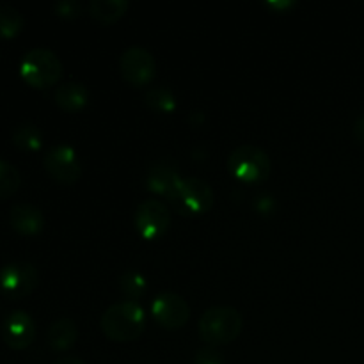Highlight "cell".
Listing matches in <instances>:
<instances>
[{"label": "cell", "mask_w": 364, "mask_h": 364, "mask_svg": "<svg viewBox=\"0 0 364 364\" xmlns=\"http://www.w3.org/2000/svg\"><path fill=\"white\" fill-rule=\"evenodd\" d=\"M100 327L109 340L117 343L134 341L144 333L146 313L135 301H123L112 304L103 311Z\"/></svg>", "instance_id": "cell-1"}, {"label": "cell", "mask_w": 364, "mask_h": 364, "mask_svg": "<svg viewBox=\"0 0 364 364\" xmlns=\"http://www.w3.org/2000/svg\"><path fill=\"white\" fill-rule=\"evenodd\" d=\"M242 315L231 306H213L199 318V336L210 347L228 345L242 333Z\"/></svg>", "instance_id": "cell-2"}, {"label": "cell", "mask_w": 364, "mask_h": 364, "mask_svg": "<svg viewBox=\"0 0 364 364\" xmlns=\"http://www.w3.org/2000/svg\"><path fill=\"white\" fill-rule=\"evenodd\" d=\"M20 75L28 85L46 89L55 85L63 77V63L48 48H32L20 63Z\"/></svg>", "instance_id": "cell-3"}, {"label": "cell", "mask_w": 364, "mask_h": 364, "mask_svg": "<svg viewBox=\"0 0 364 364\" xmlns=\"http://www.w3.org/2000/svg\"><path fill=\"white\" fill-rule=\"evenodd\" d=\"M269 155L255 144H242L231 151L228 159V169L242 183H259L270 174Z\"/></svg>", "instance_id": "cell-4"}, {"label": "cell", "mask_w": 364, "mask_h": 364, "mask_svg": "<svg viewBox=\"0 0 364 364\" xmlns=\"http://www.w3.org/2000/svg\"><path fill=\"white\" fill-rule=\"evenodd\" d=\"M169 203L183 215H201L212 208L213 191L201 178H181Z\"/></svg>", "instance_id": "cell-5"}, {"label": "cell", "mask_w": 364, "mask_h": 364, "mask_svg": "<svg viewBox=\"0 0 364 364\" xmlns=\"http://www.w3.org/2000/svg\"><path fill=\"white\" fill-rule=\"evenodd\" d=\"M43 166L53 180L64 185L75 183L82 176V164L77 151L68 144L52 146L43 156Z\"/></svg>", "instance_id": "cell-6"}, {"label": "cell", "mask_w": 364, "mask_h": 364, "mask_svg": "<svg viewBox=\"0 0 364 364\" xmlns=\"http://www.w3.org/2000/svg\"><path fill=\"white\" fill-rule=\"evenodd\" d=\"M39 274L27 262H14L0 270V290L11 299H23L36 290Z\"/></svg>", "instance_id": "cell-7"}, {"label": "cell", "mask_w": 364, "mask_h": 364, "mask_svg": "<svg viewBox=\"0 0 364 364\" xmlns=\"http://www.w3.org/2000/svg\"><path fill=\"white\" fill-rule=\"evenodd\" d=\"M119 68L124 80L134 87L148 85L156 73L155 57L142 46H130L124 50L119 60Z\"/></svg>", "instance_id": "cell-8"}, {"label": "cell", "mask_w": 364, "mask_h": 364, "mask_svg": "<svg viewBox=\"0 0 364 364\" xmlns=\"http://www.w3.org/2000/svg\"><path fill=\"white\" fill-rule=\"evenodd\" d=\"M169 208L159 199H146L135 212V228L144 240H156L169 230Z\"/></svg>", "instance_id": "cell-9"}, {"label": "cell", "mask_w": 364, "mask_h": 364, "mask_svg": "<svg viewBox=\"0 0 364 364\" xmlns=\"http://www.w3.org/2000/svg\"><path fill=\"white\" fill-rule=\"evenodd\" d=\"M151 313L156 323L169 331L181 329L191 318V308L187 301L173 291H164L156 295L151 304Z\"/></svg>", "instance_id": "cell-10"}, {"label": "cell", "mask_w": 364, "mask_h": 364, "mask_svg": "<svg viewBox=\"0 0 364 364\" xmlns=\"http://www.w3.org/2000/svg\"><path fill=\"white\" fill-rule=\"evenodd\" d=\"M4 341L13 350H23L34 341L36 338V323L34 318L23 309L11 311L6 316L2 326Z\"/></svg>", "instance_id": "cell-11"}, {"label": "cell", "mask_w": 364, "mask_h": 364, "mask_svg": "<svg viewBox=\"0 0 364 364\" xmlns=\"http://www.w3.org/2000/svg\"><path fill=\"white\" fill-rule=\"evenodd\" d=\"M9 224L20 235H38L45 226V215L32 203H16L9 210Z\"/></svg>", "instance_id": "cell-12"}, {"label": "cell", "mask_w": 364, "mask_h": 364, "mask_svg": "<svg viewBox=\"0 0 364 364\" xmlns=\"http://www.w3.org/2000/svg\"><path fill=\"white\" fill-rule=\"evenodd\" d=\"M55 103L66 112H78L89 102V91L80 82H64L55 89Z\"/></svg>", "instance_id": "cell-13"}, {"label": "cell", "mask_w": 364, "mask_h": 364, "mask_svg": "<svg viewBox=\"0 0 364 364\" xmlns=\"http://www.w3.org/2000/svg\"><path fill=\"white\" fill-rule=\"evenodd\" d=\"M180 181V174L171 169L169 166H155L148 173V178H146V185H148L149 191L167 199L173 198Z\"/></svg>", "instance_id": "cell-14"}, {"label": "cell", "mask_w": 364, "mask_h": 364, "mask_svg": "<svg viewBox=\"0 0 364 364\" xmlns=\"http://www.w3.org/2000/svg\"><path fill=\"white\" fill-rule=\"evenodd\" d=\"M78 338V327L71 318H59L48 327L46 341L55 352L70 350Z\"/></svg>", "instance_id": "cell-15"}, {"label": "cell", "mask_w": 364, "mask_h": 364, "mask_svg": "<svg viewBox=\"0 0 364 364\" xmlns=\"http://www.w3.org/2000/svg\"><path fill=\"white\" fill-rule=\"evenodd\" d=\"M130 4L128 0H92L89 4V14L100 23H116L121 16L128 11Z\"/></svg>", "instance_id": "cell-16"}, {"label": "cell", "mask_w": 364, "mask_h": 364, "mask_svg": "<svg viewBox=\"0 0 364 364\" xmlns=\"http://www.w3.org/2000/svg\"><path fill=\"white\" fill-rule=\"evenodd\" d=\"M144 102L149 109L162 114H173L176 110V96L167 87H151L146 91Z\"/></svg>", "instance_id": "cell-17"}, {"label": "cell", "mask_w": 364, "mask_h": 364, "mask_svg": "<svg viewBox=\"0 0 364 364\" xmlns=\"http://www.w3.org/2000/svg\"><path fill=\"white\" fill-rule=\"evenodd\" d=\"M13 142L25 151H38L43 144V135L36 124L21 123L13 130Z\"/></svg>", "instance_id": "cell-18"}, {"label": "cell", "mask_w": 364, "mask_h": 364, "mask_svg": "<svg viewBox=\"0 0 364 364\" xmlns=\"http://www.w3.org/2000/svg\"><path fill=\"white\" fill-rule=\"evenodd\" d=\"M23 14L11 4L0 2V38H13L23 28Z\"/></svg>", "instance_id": "cell-19"}, {"label": "cell", "mask_w": 364, "mask_h": 364, "mask_svg": "<svg viewBox=\"0 0 364 364\" xmlns=\"http://www.w3.org/2000/svg\"><path fill=\"white\" fill-rule=\"evenodd\" d=\"M21 185V174L13 164L0 159V199L16 194Z\"/></svg>", "instance_id": "cell-20"}, {"label": "cell", "mask_w": 364, "mask_h": 364, "mask_svg": "<svg viewBox=\"0 0 364 364\" xmlns=\"http://www.w3.org/2000/svg\"><path fill=\"white\" fill-rule=\"evenodd\" d=\"M119 288L130 301L137 302V299L144 297L146 290H148V283H146L144 276L134 270H128L119 277Z\"/></svg>", "instance_id": "cell-21"}, {"label": "cell", "mask_w": 364, "mask_h": 364, "mask_svg": "<svg viewBox=\"0 0 364 364\" xmlns=\"http://www.w3.org/2000/svg\"><path fill=\"white\" fill-rule=\"evenodd\" d=\"M53 11L59 14L60 18H77L82 13V4L78 0H60V2L53 4Z\"/></svg>", "instance_id": "cell-22"}, {"label": "cell", "mask_w": 364, "mask_h": 364, "mask_svg": "<svg viewBox=\"0 0 364 364\" xmlns=\"http://www.w3.org/2000/svg\"><path fill=\"white\" fill-rule=\"evenodd\" d=\"M194 364H224V358L215 347H201L198 352H196Z\"/></svg>", "instance_id": "cell-23"}, {"label": "cell", "mask_w": 364, "mask_h": 364, "mask_svg": "<svg viewBox=\"0 0 364 364\" xmlns=\"http://www.w3.org/2000/svg\"><path fill=\"white\" fill-rule=\"evenodd\" d=\"M354 137L364 146V114L359 116L354 123Z\"/></svg>", "instance_id": "cell-24"}, {"label": "cell", "mask_w": 364, "mask_h": 364, "mask_svg": "<svg viewBox=\"0 0 364 364\" xmlns=\"http://www.w3.org/2000/svg\"><path fill=\"white\" fill-rule=\"evenodd\" d=\"M53 364H85V363L82 361V359L75 358V355H63V358L57 359Z\"/></svg>", "instance_id": "cell-25"}, {"label": "cell", "mask_w": 364, "mask_h": 364, "mask_svg": "<svg viewBox=\"0 0 364 364\" xmlns=\"http://www.w3.org/2000/svg\"><path fill=\"white\" fill-rule=\"evenodd\" d=\"M267 6H269V7H279V9H287V7H291V6H295V4L294 2H283V4H281V2H269V4H267Z\"/></svg>", "instance_id": "cell-26"}]
</instances>
